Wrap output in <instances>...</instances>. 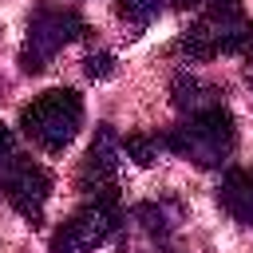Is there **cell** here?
Returning a JSON list of instances; mask_svg holds the SVG:
<instances>
[{
    "mask_svg": "<svg viewBox=\"0 0 253 253\" xmlns=\"http://www.w3.org/2000/svg\"><path fill=\"white\" fill-rule=\"evenodd\" d=\"M83 32H87V24H83V16L75 8H51V4H43L28 20V40H24V51H20V67L28 75L43 71L55 59V51L67 47L71 40H79Z\"/></svg>",
    "mask_w": 253,
    "mask_h": 253,
    "instance_id": "277c9868",
    "label": "cell"
},
{
    "mask_svg": "<svg viewBox=\"0 0 253 253\" xmlns=\"http://www.w3.org/2000/svg\"><path fill=\"white\" fill-rule=\"evenodd\" d=\"M162 150V138L158 134H126L123 138V154L134 162V166H150Z\"/></svg>",
    "mask_w": 253,
    "mask_h": 253,
    "instance_id": "7c38bea8",
    "label": "cell"
},
{
    "mask_svg": "<svg viewBox=\"0 0 253 253\" xmlns=\"http://www.w3.org/2000/svg\"><path fill=\"white\" fill-rule=\"evenodd\" d=\"M170 103H174L182 115H198V111L221 107L217 87L202 83V79H198V75H190V71H178V75H174V83H170Z\"/></svg>",
    "mask_w": 253,
    "mask_h": 253,
    "instance_id": "30bf717a",
    "label": "cell"
},
{
    "mask_svg": "<svg viewBox=\"0 0 253 253\" xmlns=\"http://www.w3.org/2000/svg\"><path fill=\"white\" fill-rule=\"evenodd\" d=\"M253 43V24L241 8V0H206V12L182 32L178 51L194 63L213 55H241Z\"/></svg>",
    "mask_w": 253,
    "mask_h": 253,
    "instance_id": "6da1fadb",
    "label": "cell"
},
{
    "mask_svg": "<svg viewBox=\"0 0 253 253\" xmlns=\"http://www.w3.org/2000/svg\"><path fill=\"white\" fill-rule=\"evenodd\" d=\"M166 253H174V249H166Z\"/></svg>",
    "mask_w": 253,
    "mask_h": 253,
    "instance_id": "2e32d148",
    "label": "cell"
},
{
    "mask_svg": "<svg viewBox=\"0 0 253 253\" xmlns=\"http://www.w3.org/2000/svg\"><path fill=\"white\" fill-rule=\"evenodd\" d=\"M83 126V99L71 87L43 91L20 111V130L40 146V150H63Z\"/></svg>",
    "mask_w": 253,
    "mask_h": 253,
    "instance_id": "3957f363",
    "label": "cell"
},
{
    "mask_svg": "<svg viewBox=\"0 0 253 253\" xmlns=\"http://www.w3.org/2000/svg\"><path fill=\"white\" fill-rule=\"evenodd\" d=\"M174 225H178V213H174V206H166V202H138V206L126 213V229L142 233V237L154 241V245H162V241L174 233Z\"/></svg>",
    "mask_w": 253,
    "mask_h": 253,
    "instance_id": "9c48e42d",
    "label": "cell"
},
{
    "mask_svg": "<svg viewBox=\"0 0 253 253\" xmlns=\"http://www.w3.org/2000/svg\"><path fill=\"white\" fill-rule=\"evenodd\" d=\"M0 190H4L8 206H12L20 217H28V221L36 225V221L43 217L47 198H51V174H47L40 162H32V158H16L12 170L4 174Z\"/></svg>",
    "mask_w": 253,
    "mask_h": 253,
    "instance_id": "8992f818",
    "label": "cell"
},
{
    "mask_svg": "<svg viewBox=\"0 0 253 253\" xmlns=\"http://www.w3.org/2000/svg\"><path fill=\"white\" fill-rule=\"evenodd\" d=\"M217 202L221 210L241 221V225H253V166H241V170H229L217 186Z\"/></svg>",
    "mask_w": 253,
    "mask_h": 253,
    "instance_id": "ba28073f",
    "label": "cell"
},
{
    "mask_svg": "<svg viewBox=\"0 0 253 253\" xmlns=\"http://www.w3.org/2000/svg\"><path fill=\"white\" fill-rule=\"evenodd\" d=\"M166 150H174L178 158L202 166V170H213L221 162H229L233 146H237V126H233V115L225 107H210V111H198V115H186L166 138H162Z\"/></svg>",
    "mask_w": 253,
    "mask_h": 253,
    "instance_id": "7a4b0ae2",
    "label": "cell"
},
{
    "mask_svg": "<svg viewBox=\"0 0 253 253\" xmlns=\"http://www.w3.org/2000/svg\"><path fill=\"white\" fill-rule=\"evenodd\" d=\"M16 158H20V154H16V138H12L8 126H0V182H4V174L12 170Z\"/></svg>",
    "mask_w": 253,
    "mask_h": 253,
    "instance_id": "5bb4252c",
    "label": "cell"
},
{
    "mask_svg": "<svg viewBox=\"0 0 253 253\" xmlns=\"http://www.w3.org/2000/svg\"><path fill=\"white\" fill-rule=\"evenodd\" d=\"M123 225V213H119V194H107V198H87L51 237V253H91L99 249L115 229Z\"/></svg>",
    "mask_w": 253,
    "mask_h": 253,
    "instance_id": "5b68a950",
    "label": "cell"
},
{
    "mask_svg": "<svg viewBox=\"0 0 253 253\" xmlns=\"http://www.w3.org/2000/svg\"><path fill=\"white\" fill-rule=\"evenodd\" d=\"M87 79H107L111 71H115V55L111 51H99V55H87Z\"/></svg>",
    "mask_w": 253,
    "mask_h": 253,
    "instance_id": "4fadbf2b",
    "label": "cell"
},
{
    "mask_svg": "<svg viewBox=\"0 0 253 253\" xmlns=\"http://www.w3.org/2000/svg\"><path fill=\"white\" fill-rule=\"evenodd\" d=\"M119 158H123V138L115 134L111 123H103V126L95 130V142L87 146V158H83V170H79V186H83L87 198L119 194V190H115Z\"/></svg>",
    "mask_w": 253,
    "mask_h": 253,
    "instance_id": "52a82bcc",
    "label": "cell"
},
{
    "mask_svg": "<svg viewBox=\"0 0 253 253\" xmlns=\"http://www.w3.org/2000/svg\"><path fill=\"white\" fill-rule=\"evenodd\" d=\"M115 12H119V20H123V24H130L134 32H142V28H150V24L158 20L162 0H119V4H115Z\"/></svg>",
    "mask_w": 253,
    "mask_h": 253,
    "instance_id": "8fae6325",
    "label": "cell"
},
{
    "mask_svg": "<svg viewBox=\"0 0 253 253\" xmlns=\"http://www.w3.org/2000/svg\"><path fill=\"white\" fill-rule=\"evenodd\" d=\"M245 79H249V87H253V43H249V51H245Z\"/></svg>",
    "mask_w": 253,
    "mask_h": 253,
    "instance_id": "9a60e30c",
    "label": "cell"
}]
</instances>
